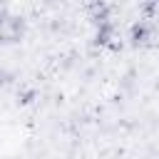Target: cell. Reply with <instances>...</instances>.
Returning a JSON list of instances; mask_svg holds the SVG:
<instances>
[{"label":"cell","instance_id":"cell-1","mask_svg":"<svg viewBox=\"0 0 159 159\" xmlns=\"http://www.w3.org/2000/svg\"><path fill=\"white\" fill-rule=\"evenodd\" d=\"M25 35V20L17 15H2L0 17V45H15Z\"/></svg>","mask_w":159,"mask_h":159},{"label":"cell","instance_id":"cell-2","mask_svg":"<svg viewBox=\"0 0 159 159\" xmlns=\"http://www.w3.org/2000/svg\"><path fill=\"white\" fill-rule=\"evenodd\" d=\"M154 40V25L149 20H137L132 27H129V42L134 47H144Z\"/></svg>","mask_w":159,"mask_h":159},{"label":"cell","instance_id":"cell-3","mask_svg":"<svg viewBox=\"0 0 159 159\" xmlns=\"http://www.w3.org/2000/svg\"><path fill=\"white\" fill-rule=\"evenodd\" d=\"M114 40H117V27L112 20L107 22H99L97 25V32H94V42L99 47H114Z\"/></svg>","mask_w":159,"mask_h":159},{"label":"cell","instance_id":"cell-4","mask_svg":"<svg viewBox=\"0 0 159 159\" xmlns=\"http://www.w3.org/2000/svg\"><path fill=\"white\" fill-rule=\"evenodd\" d=\"M87 17H89V22L97 27L99 22L112 20V10H109V5H107L104 0H94V2L89 5V10H87Z\"/></svg>","mask_w":159,"mask_h":159},{"label":"cell","instance_id":"cell-5","mask_svg":"<svg viewBox=\"0 0 159 159\" xmlns=\"http://www.w3.org/2000/svg\"><path fill=\"white\" fill-rule=\"evenodd\" d=\"M139 5H142V10H144L147 15H152V12L159 7V0H139Z\"/></svg>","mask_w":159,"mask_h":159},{"label":"cell","instance_id":"cell-6","mask_svg":"<svg viewBox=\"0 0 159 159\" xmlns=\"http://www.w3.org/2000/svg\"><path fill=\"white\" fill-rule=\"evenodd\" d=\"M7 80H10V75H7V72H5V70H0V84H5V82H7Z\"/></svg>","mask_w":159,"mask_h":159},{"label":"cell","instance_id":"cell-7","mask_svg":"<svg viewBox=\"0 0 159 159\" xmlns=\"http://www.w3.org/2000/svg\"><path fill=\"white\" fill-rule=\"evenodd\" d=\"M0 17H2V12H0Z\"/></svg>","mask_w":159,"mask_h":159}]
</instances>
